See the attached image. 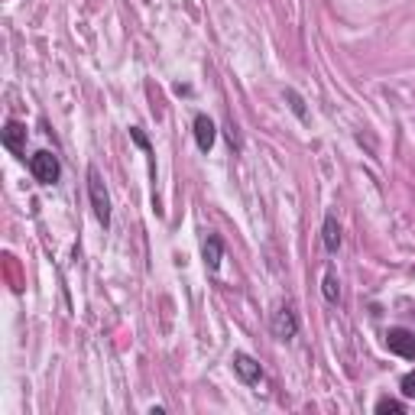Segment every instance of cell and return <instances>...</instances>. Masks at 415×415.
Listing matches in <instances>:
<instances>
[{
    "instance_id": "7c38bea8",
    "label": "cell",
    "mask_w": 415,
    "mask_h": 415,
    "mask_svg": "<svg viewBox=\"0 0 415 415\" xmlns=\"http://www.w3.org/2000/svg\"><path fill=\"white\" fill-rule=\"evenodd\" d=\"M402 415L406 412V406H402V402H399V399H379L377 402V415Z\"/></svg>"
},
{
    "instance_id": "5bb4252c",
    "label": "cell",
    "mask_w": 415,
    "mask_h": 415,
    "mask_svg": "<svg viewBox=\"0 0 415 415\" xmlns=\"http://www.w3.org/2000/svg\"><path fill=\"white\" fill-rule=\"evenodd\" d=\"M130 136H133V143H136L140 150H150V140L143 136V130H140V127H130Z\"/></svg>"
},
{
    "instance_id": "9c48e42d",
    "label": "cell",
    "mask_w": 415,
    "mask_h": 415,
    "mask_svg": "<svg viewBox=\"0 0 415 415\" xmlns=\"http://www.w3.org/2000/svg\"><path fill=\"white\" fill-rule=\"evenodd\" d=\"M221 260H224V244H221V237L208 234V240H205V266L208 269H217Z\"/></svg>"
},
{
    "instance_id": "6da1fadb",
    "label": "cell",
    "mask_w": 415,
    "mask_h": 415,
    "mask_svg": "<svg viewBox=\"0 0 415 415\" xmlns=\"http://www.w3.org/2000/svg\"><path fill=\"white\" fill-rule=\"evenodd\" d=\"M29 172L39 185H56L58 175H62V166H58V156L49 150H39L29 156Z\"/></svg>"
},
{
    "instance_id": "5b68a950",
    "label": "cell",
    "mask_w": 415,
    "mask_h": 415,
    "mask_svg": "<svg viewBox=\"0 0 415 415\" xmlns=\"http://www.w3.org/2000/svg\"><path fill=\"white\" fill-rule=\"evenodd\" d=\"M234 370H237V377L244 379V383H260V377H263L260 360H253L250 354H234Z\"/></svg>"
},
{
    "instance_id": "30bf717a",
    "label": "cell",
    "mask_w": 415,
    "mask_h": 415,
    "mask_svg": "<svg viewBox=\"0 0 415 415\" xmlns=\"http://www.w3.org/2000/svg\"><path fill=\"white\" fill-rule=\"evenodd\" d=\"M285 101H289V107H292V113L299 117V120H305L308 117V111H305V101H302V95L295 91V88H285Z\"/></svg>"
},
{
    "instance_id": "52a82bcc",
    "label": "cell",
    "mask_w": 415,
    "mask_h": 415,
    "mask_svg": "<svg viewBox=\"0 0 415 415\" xmlns=\"http://www.w3.org/2000/svg\"><path fill=\"white\" fill-rule=\"evenodd\" d=\"M3 146H7L10 152H23V146H26V127L17 120H10L7 127H3Z\"/></svg>"
},
{
    "instance_id": "ba28073f",
    "label": "cell",
    "mask_w": 415,
    "mask_h": 415,
    "mask_svg": "<svg viewBox=\"0 0 415 415\" xmlns=\"http://www.w3.org/2000/svg\"><path fill=\"white\" fill-rule=\"evenodd\" d=\"M321 244H324V250H328V253H338V246H340V224H338V217H334V214L324 217V227H321Z\"/></svg>"
},
{
    "instance_id": "8fae6325",
    "label": "cell",
    "mask_w": 415,
    "mask_h": 415,
    "mask_svg": "<svg viewBox=\"0 0 415 415\" xmlns=\"http://www.w3.org/2000/svg\"><path fill=\"white\" fill-rule=\"evenodd\" d=\"M324 299H328L331 305L340 299V283H338V276H334V273L324 276Z\"/></svg>"
},
{
    "instance_id": "277c9868",
    "label": "cell",
    "mask_w": 415,
    "mask_h": 415,
    "mask_svg": "<svg viewBox=\"0 0 415 415\" xmlns=\"http://www.w3.org/2000/svg\"><path fill=\"white\" fill-rule=\"evenodd\" d=\"M386 347L393 350V354H399V357H406L412 360L415 357V334L406 328H393L386 334Z\"/></svg>"
},
{
    "instance_id": "4fadbf2b",
    "label": "cell",
    "mask_w": 415,
    "mask_h": 415,
    "mask_svg": "<svg viewBox=\"0 0 415 415\" xmlns=\"http://www.w3.org/2000/svg\"><path fill=\"white\" fill-rule=\"evenodd\" d=\"M402 396H406V399H415V370L402 377Z\"/></svg>"
},
{
    "instance_id": "7a4b0ae2",
    "label": "cell",
    "mask_w": 415,
    "mask_h": 415,
    "mask_svg": "<svg viewBox=\"0 0 415 415\" xmlns=\"http://www.w3.org/2000/svg\"><path fill=\"white\" fill-rule=\"evenodd\" d=\"M88 195H91V208H95V217L101 221L104 227L111 224V195H107V189H104L101 182V172L91 166L88 169Z\"/></svg>"
},
{
    "instance_id": "8992f818",
    "label": "cell",
    "mask_w": 415,
    "mask_h": 415,
    "mask_svg": "<svg viewBox=\"0 0 415 415\" xmlns=\"http://www.w3.org/2000/svg\"><path fill=\"white\" fill-rule=\"evenodd\" d=\"M214 140H217L214 120H211V117H205V113H198V117H195V143H198V150L208 152L211 146H214Z\"/></svg>"
},
{
    "instance_id": "3957f363",
    "label": "cell",
    "mask_w": 415,
    "mask_h": 415,
    "mask_svg": "<svg viewBox=\"0 0 415 415\" xmlns=\"http://www.w3.org/2000/svg\"><path fill=\"white\" fill-rule=\"evenodd\" d=\"M273 334L279 340H292L299 334V315L292 311V305H279L273 315Z\"/></svg>"
}]
</instances>
